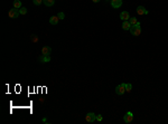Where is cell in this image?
<instances>
[{
  "instance_id": "cell-17",
  "label": "cell",
  "mask_w": 168,
  "mask_h": 124,
  "mask_svg": "<svg viewBox=\"0 0 168 124\" xmlns=\"http://www.w3.org/2000/svg\"><path fill=\"white\" fill-rule=\"evenodd\" d=\"M19 14H20V15H26L27 14V9L25 8V7H21V8H19Z\"/></svg>"
},
{
  "instance_id": "cell-19",
  "label": "cell",
  "mask_w": 168,
  "mask_h": 124,
  "mask_svg": "<svg viewBox=\"0 0 168 124\" xmlns=\"http://www.w3.org/2000/svg\"><path fill=\"white\" fill-rule=\"evenodd\" d=\"M57 17L59 18V19H64V18H65V15H64V12H58Z\"/></svg>"
},
{
  "instance_id": "cell-4",
  "label": "cell",
  "mask_w": 168,
  "mask_h": 124,
  "mask_svg": "<svg viewBox=\"0 0 168 124\" xmlns=\"http://www.w3.org/2000/svg\"><path fill=\"white\" fill-rule=\"evenodd\" d=\"M123 121H125L126 123H131V122L133 121L132 112H127V113H126V115L123 116Z\"/></svg>"
},
{
  "instance_id": "cell-7",
  "label": "cell",
  "mask_w": 168,
  "mask_h": 124,
  "mask_svg": "<svg viewBox=\"0 0 168 124\" xmlns=\"http://www.w3.org/2000/svg\"><path fill=\"white\" fill-rule=\"evenodd\" d=\"M120 19H121L122 21H127L130 19V15H129V12L128 11H122L121 14H120Z\"/></svg>"
},
{
  "instance_id": "cell-3",
  "label": "cell",
  "mask_w": 168,
  "mask_h": 124,
  "mask_svg": "<svg viewBox=\"0 0 168 124\" xmlns=\"http://www.w3.org/2000/svg\"><path fill=\"white\" fill-rule=\"evenodd\" d=\"M116 93L118 95H123L126 93V84H120L116 87Z\"/></svg>"
},
{
  "instance_id": "cell-5",
  "label": "cell",
  "mask_w": 168,
  "mask_h": 124,
  "mask_svg": "<svg viewBox=\"0 0 168 124\" xmlns=\"http://www.w3.org/2000/svg\"><path fill=\"white\" fill-rule=\"evenodd\" d=\"M85 120H86V122H89V123H92V122H94L96 120V115L92 112L87 113L86 116H85Z\"/></svg>"
},
{
  "instance_id": "cell-8",
  "label": "cell",
  "mask_w": 168,
  "mask_h": 124,
  "mask_svg": "<svg viewBox=\"0 0 168 124\" xmlns=\"http://www.w3.org/2000/svg\"><path fill=\"white\" fill-rule=\"evenodd\" d=\"M137 14L140 15V16H142V15H148V10L143 6H139L137 8Z\"/></svg>"
},
{
  "instance_id": "cell-15",
  "label": "cell",
  "mask_w": 168,
  "mask_h": 124,
  "mask_svg": "<svg viewBox=\"0 0 168 124\" xmlns=\"http://www.w3.org/2000/svg\"><path fill=\"white\" fill-rule=\"evenodd\" d=\"M129 23H131V26H133V25H136V23H138V20H137V18H134V17H130V19H129Z\"/></svg>"
},
{
  "instance_id": "cell-11",
  "label": "cell",
  "mask_w": 168,
  "mask_h": 124,
  "mask_svg": "<svg viewBox=\"0 0 168 124\" xmlns=\"http://www.w3.org/2000/svg\"><path fill=\"white\" fill-rule=\"evenodd\" d=\"M130 28H131V23H129V20L123 21V23H122V29L123 30H130Z\"/></svg>"
},
{
  "instance_id": "cell-6",
  "label": "cell",
  "mask_w": 168,
  "mask_h": 124,
  "mask_svg": "<svg viewBox=\"0 0 168 124\" xmlns=\"http://www.w3.org/2000/svg\"><path fill=\"white\" fill-rule=\"evenodd\" d=\"M52 54V48L49 46H44L42 48V55H45V56H50Z\"/></svg>"
},
{
  "instance_id": "cell-2",
  "label": "cell",
  "mask_w": 168,
  "mask_h": 124,
  "mask_svg": "<svg viewBox=\"0 0 168 124\" xmlns=\"http://www.w3.org/2000/svg\"><path fill=\"white\" fill-rule=\"evenodd\" d=\"M8 15H9V18H11V19H16V18H18V16H19L20 14H19V10H18V9L12 8V9L9 10Z\"/></svg>"
},
{
  "instance_id": "cell-21",
  "label": "cell",
  "mask_w": 168,
  "mask_h": 124,
  "mask_svg": "<svg viewBox=\"0 0 168 124\" xmlns=\"http://www.w3.org/2000/svg\"><path fill=\"white\" fill-rule=\"evenodd\" d=\"M93 2H100V0H92Z\"/></svg>"
},
{
  "instance_id": "cell-13",
  "label": "cell",
  "mask_w": 168,
  "mask_h": 124,
  "mask_svg": "<svg viewBox=\"0 0 168 124\" xmlns=\"http://www.w3.org/2000/svg\"><path fill=\"white\" fill-rule=\"evenodd\" d=\"M43 2H44V5H45V6H47V7H52L53 5L55 3V0H44Z\"/></svg>"
},
{
  "instance_id": "cell-14",
  "label": "cell",
  "mask_w": 168,
  "mask_h": 124,
  "mask_svg": "<svg viewBox=\"0 0 168 124\" xmlns=\"http://www.w3.org/2000/svg\"><path fill=\"white\" fill-rule=\"evenodd\" d=\"M14 8H16V9L21 8V1L20 0H15L14 1Z\"/></svg>"
},
{
  "instance_id": "cell-18",
  "label": "cell",
  "mask_w": 168,
  "mask_h": 124,
  "mask_svg": "<svg viewBox=\"0 0 168 124\" xmlns=\"http://www.w3.org/2000/svg\"><path fill=\"white\" fill-rule=\"evenodd\" d=\"M44 0H33V2H34V5H36V6H39V5H42L43 3Z\"/></svg>"
},
{
  "instance_id": "cell-9",
  "label": "cell",
  "mask_w": 168,
  "mask_h": 124,
  "mask_svg": "<svg viewBox=\"0 0 168 124\" xmlns=\"http://www.w3.org/2000/svg\"><path fill=\"white\" fill-rule=\"evenodd\" d=\"M111 6L113 8H120L122 6V0H111Z\"/></svg>"
},
{
  "instance_id": "cell-10",
  "label": "cell",
  "mask_w": 168,
  "mask_h": 124,
  "mask_svg": "<svg viewBox=\"0 0 168 124\" xmlns=\"http://www.w3.org/2000/svg\"><path fill=\"white\" fill-rule=\"evenodd\" d=\"M58 20H59V18H58L57 16H52V17L49 18V23H52V25H57Z\"/></svg>"
},
{
  "instance_id": "cell-20",
  "label": "cell",
  "mask_w": 168,
  "mask_h": 124,
  "mask_svg": "<svg viewBox=\"0 0 168 124\" xmlns=\"http://www.w3.org/2000/svg\"><path fill=\"white\" fill-rule=\"evenodd\" d=\"M102 120H103V117H102V115H96V121L101 122Z\"/></svg>"
},
{
  "instance_id": "cell-16",
  "label": "cell",
  "mask_w": 168,
  "mask_h": 124,
  "mask_svg": "<svg viewBox=\"0 0 168 124\" xmlns=\"http://www.w3.org/2000/svg\"><path fill=\"white\" fill-rule=\"evenodd\" d=\"M131 90H132V85L130 83L126 84V92H131Z\"/></svg>"
},
{
  "instance_id": "cell-1",
  "label": "cell",
  "mask_w": 168,
  "mask_h": 124,
  "mask_svg": "<svg viewBox=\"0 0 168 124\" xmlns=\"http://www.w3.org/2000/svg\"><path fill=\"white\" fill-rule=\"evenodd\" d=\"M130 32L132 34V36H139V35L141 34V23H140L139 21H138V23H137L136 25L131 26Z\"/></svg>"
},
{
  "instance_id": "cell-12",
  "label": "cell",
  "mask_w": 168,
  "mask_h": 124,
  "mask_svg": "<svg viewBox=\"0 0 168 124\" xmlns=\"http://www.w3.org/2000/svg\"><path fill=\"white\" fill-rule=\"evenodd\" d=\"M50 61V56H45V55H42L39 57V62L41 63H48Z\"/></svg>"
}]
</instances>
